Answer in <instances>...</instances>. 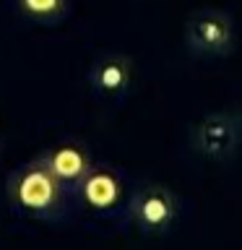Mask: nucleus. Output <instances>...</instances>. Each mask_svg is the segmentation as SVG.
Here are the masks:
<instances>
[{
	"label": "nucleus",
	"instance_id": "nucleus-1",
	"mask_svg": "<svg viewBox=\"0 0 242 250\" xmlns=\"http://www.w3.org/2000/svg\"><path fill=\"white\" fill-rule=\"evenodd\" d=\"M5 201L13 214L47 224L70 219L76 206V195L39 162V156L19 164L8 175Z\"/></svg>",
	"mask_w": 242,
	"mask_h": 250
},
{
	"label": "nucleus",
	"instance_id": "nucleus-2",
	"mask_svg": "<svg viewBox=\"0 0 242 250\" xmlns=\"http://www.w3.org/2000/svg\"><path fill=\"white\" fill-rule=\"evenodd\" d=\"M125 216L141 234H167L180 216L177 195L161 183H143L130 193Z\"/></svg>",
	"mask_w": 242,
	"mask_h": 250
},
{
	"label": "nucleus",
	"instance_id": "nucleus-3",
	"mask_svg": "<svg viewBox=\"0 0 242 250\" xmlns=\"http://www.w3.org/2000/svg\"><path fill=\"white\" fill-rule=\"evenodd\" d=\"M76 203L99 219H112L125 211V177L112 164H91L86 177L76 188Z\"/></svg>",
	"mask_w": 242,
	"mask_h": 250
},
{
	"label": "nucleus",
	"instance_id": "nucleus-4",
	"mask_svg": "<svg viewBox=\"0 0 242 250\" xmlns=\"http://www.w3.org/2000/svg\"><path fill=\"white\" fill-rule=\"evenodd\" d=\"M185 42L195 55L206 58H222L234 44V23L232 16L216 8H203L187 16Z\"/></svg>",
	"mask_w": 242,
	"mask_h": 250
},
{
	"label": "nucleus",
	"instance_id": "nucleus-5",
	"mask_svg": "<svg viewBox=\"0 0 242 250\" xmlns=\"http://www.w3.org/2000/svg\"><path fill=\"white\" fill-rule=\"evenodd\" d=\"M190 141L195 151L206 159H229L240 146V123L229 112H211L193 125Z\"/></svg>",
	"mask_w": 242,
	"mask_h": 250
},
{
	"label": "nucleus",
	"instance_id": "nucleus-6",
	"mask_svg": "<svg viewBox=\"0 0 242 250\" xmlns=\"http://www.w3.org/2000/svg\"><path fill=\"white\" fill-rule=\"evenodd\" d=\"M37 156L70 193H76L78 183L86 177V172H89L91 164H94L89 146H86L83 141H78V138L52 141V144L44 146Z\"/></svg>",
	"mask_w": 242,
	"mask_h": 250
},
{
	"label": "nucleus",
	"instance_id": "nucleus-7",
	"mask_svg": "<svg viewBox=\"0 0 242 250\" xmlns=\"http://www.w3.org/2000/svg\"><path fill=\"white\" fill-rule=\"evenodd\" d=\"M133 60L122 52H101L89 68V89L107 104H120L130 91Z\"/></svg>",
	"mask_w": 242,
	"mask_h": 250
},
{
	"label": "nucleus",
	"instance_id": "nucleus-8",
	"mask_svg": "<svg viewBox=\"0 0 242 250\" xmlns=\"http://www.w3.org/2000/svg\"><path fill=\"white\" fill-rule=\"evenodd\" d=\"M16 11L34 26H58L68 19L70 0H16Z\"/></svg>",
	"mask_w": 242,
	"mask_h": 250
}]
</instances>
